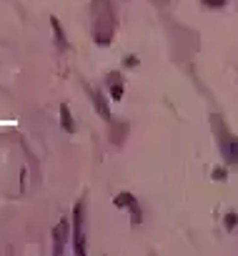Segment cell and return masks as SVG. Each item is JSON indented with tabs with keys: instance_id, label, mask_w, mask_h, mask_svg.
<instances>
[{
	"instance_id": "obj_9",
	"label": "cell",
	"mask_w": 238,
	"mask_h": 256,
	"mask_svg": "<svg viewBox=\"0 0 238 256\" xmlns=\"http://www.w3.org/2000/svg\"><path fill=\"white\" fill-rule=\"evenodd\" d=\"M213 179L223 181V179H226V171H223V168H215V171H213Z\"/></svg>"
},
{
	"instance_id": "obj_1",
	"label": "cell",
	"mask_w": 238,
	"mask_h": 256,
	"mask_svg": "<svg viewBox=\"0 0 238 256\" xmlns=\"http://www.w3.org/2000/svg\"><path fill=\"white\" fill-rule=\"evenodd\" d=\"M75 251L85 254V233H83V204L75 206Z\"/></svg>"
},
{
	"instance_id": "obj_8",
	"label": "cell",
	"mask_w": 238,
	"mask_h": 256,
	"mask_svg": "<svg viewBox=\"0 0 238 256\" xmlns=\"http://www.w3.org/2000/svg\"><path fill=\"white\" fill-rule=\"evenodd\" d=\"M203 3H206L208 8H221V5L226 3V0H203Z\"/></svg>"
},
{
	"instance_id": "obj_7",
	"label": "cell",
	"mask_w": 238,
	"mask_h": 256,
	"mask_svg": "<svg viewBox=\"0 0 238 256\" xmlns=\"http://www.w3.org/2000/svg\"><path fill=\"white\" fill-rule=\"evenodd\" d=\"M236 221H238L236 213H228V219H226V229H233V226H236Z\"/></svg>"
},
{
	"instance_id": "obj_6",
	"label": "cell",
	"mask_w": 238,
	"mask_h": 256,
	"mask_svg": "<svg viewBox=\"0 0 238 256\" xmlns=\"http://www.w3.org/2000/svg\"><path fill=\"white\" fill-rule=\"evenodd\" d=\"M111 93H113L116 101H120V96H123V85H120V83H118V85L113 83V85H111Z\"/></svg>"
},
{
	"instance_id": "obj_3",
	"label": "cell",
	"mask_w": 238,
	"mask_h": 256,
	"mask_svg": "<svg viewBox=\"0 0 238 256\" xmlns=\"http://www.w3.org/2000/svg\"><path fill=\"white\" fill-rule=\"evenodd\" d=\"M60 118H63V128H66L68 133H75V123H73V118H71L68 105H63V108H60Z\"/></svg>"
},
{
	"instance_id": "obj_5",
	"label": "cell",
	"mask_w": 238,
	"mask_h": 256,
	"mask_svg": "<svg viewBox=\"0 0 238 256\" xmlns=\"http://www.w3.org/2000/svg\"><path fill=\"white\" fill-rule=\"evenodd\" d=\"M136 201H133V196L131 194H120V196H116V206H133Z\"/></svg>"
},
{
	"instance_id": "obj_4",
	"label": "cell",
	"mask_w": 238,
	"mask_h": 256,
	"mask_svg": "<svg viewBox=\"0 0 238 256\" xmlns=\"http://www.w3.org/2000/svg\"><path fill=\"white\" fill-rule=\"evenodd\" d=\"M91 96H93V105L100 111V116H103V118H111V113H108V105H105L103 96H100V93H91Z\"/></svg>"
},
{
	"instance_id": "obj_2",
	"label": "cell",
	"mask_w": 238,
	"mask_h": 256,
	"mask_svg": "<svg viewBox=\"0 0 238 256\" xmlns=\"http://www.w3.org/2000/svg\"><path fill=\"white\" fill-rule=\"evenodd\" d=\"M221 151H223L228 163H238V138H223Z\"/></svg>"
}]
</instances>
